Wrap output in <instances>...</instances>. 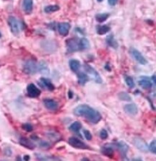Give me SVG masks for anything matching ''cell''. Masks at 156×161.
<instances>
[{
	"mask_svg": "<svg viewBox=\"0 0 156 161\" xmlns=\"http://www.w3.org/2000/svg\"><path fill=\"white\" fill-rule=\"evenodd\" d=\"M100 137H101L102 140H106V139H107L108 137L107 131H106V129H102L101 132H100Z\"/></svg>",
	"mask_w": 156,
	"mask_h": 161,
	"instance_id": "d6a6232c",
	"label": "cell"
},
{
	"mask_svg": "<svg viewBox=\"0 0 156 161\" xmlns=\"http://www.w3.org/2000/svg\"><path fill=\"white\" fill-rule=\"evenodd\" d=\"M23 72L27 75H34L38 72V64L32 59L26 61L23 65Z\"/></svg>",
	"mask_w": 156,
	"mask_h": 161,
	"instance_id": "7a4b0ae2",
	"label": "cell"
},
{
	"mask_svg": "<svg viewBox=\"0 0 156 161\" xmlns=\"http://www.w3.org/2000/svg\"><path fill=\"white\" fill-rule=\"evenodd\" d=\"M109 14L108 13H101V14H98L95 16V19L98 23H103L109 17Z\"/></svg>",
	"mask_w": 156,
	"mask_h": 161,
	"instance_id": "cb8c5ba5",
	"label": "cell"
},
{
	"mask_svg": "<svg viewBox=\"0 0 156 161\" xmlns=\"http://www.w3.org/2000/svg\"><path fill=\"white\" fill-rule=\"evenodd\" d=\"M84 69L87 74H88V75H90L95 82H97V83H101L102 81H103L102 78L101 77V76H100L99 73L93 67L88 64H85L84 65Z\"/></svg>",
	"mask_w": 156,
	"mask_h": 161,
	"instance_id": "3957f363",
	"label": "cell"
},
{
	"mask_svg": "<svg viewBox=\"0 0 156 161\" xmlns=\"http://www.w3.org/2000/svg\"><path fill=\"white\" fill-rule=\"evenodd\" d=\"M81 124H80L79 121H75V122H74L70 125L69 130L73 132H78L80 130V129H81Z\"/></svg>",
	"mask_w": 156,
	"mask_h": 161,
	"instance_id": "d4e9b609",
	"label": "cell"
},
{
	"mask_svg": "<svg viewBox=\"0 0 156 161\" xmlns=\"http://www.w3.org/2000/svg\"><path fill=\"white\" fill-rule=\"evenodd\" d=\"M38 72H39L41 75H49L50 73L49 67L46 64V62L41 61L38 64Z\"/></svg>",
	"mask_w": 156,
	"mask_h": 161,
	"instance_id": "7c38bea8",
	"label": "cell"
},
{
	"mask_svg": "<svg viewBox=\"0 0 156 161\" xmlns=\"http://www.w3.org/2000/svg\"><path fill=\"white\" fill-rule=\"evenodd\" d=\"M30 159V156L29 155H25V157H24V160H28Z\"/></svg>",
	"mask_w": 156,
	"mask_h": 161,
	"instance_id": "8d00e7d4",
	"label": "cell"
},
{
	"mask_svg": "<svg viewBox=\"0 0 156 161\" xmlns=\"http://www.w3.org/2000/svg\"><path fill=\"white\" fill-rule=\"evenodd\" d=\"M134 144L136 145V147H137L138 149H140V150H142V152H147L149 150V148L147 146V144L142 140V139H136V140H134Z\"/></svg>",
	"mask_w": 156,
	"mask_h": 161,
	"instance_id": "2e32d148",
	"label": "cell"
},
{
	"mask_svg": "<svg viewBox=\"0 0 156 161\" xmlns=\"http://www.w3.org/2000/svg\"><path fill=\"white\" fill-rule=\"evenodd\" d=\"M68 142L72 147H75V148H77V149L84 150V149L89 148L88 146L85 144V143L82 142V140H79L78 138L75 137H69Z\"/></svg>",
	"mask_w": 156,
	"mask_h": 161,
	"instance_id": "5b68a950",
	"label": "cell"
},
{
	"mask_svg": "<svg viewBox=\"0 0 156 161\" xmlns=\"http://www.w3.org/2000/svg\"><path fill=\"white\" fill-rule=\"evenodd\" d=\"M101 153L103 154L104 155L108 156V158H112L114 155V149L110 146H104L102 147L101 149Z\"/></svg>",
	"mask_w": 156,
	"mask_h": 161,
	"instance_id": "44dd1931",
	"label": "cell"
},
{
	"mask_svg": "<svg viewBox=\"0 0 156 161\" xmlns=\"http://www.w3.org/2000/svg\"><path fill=\"white\" fill-rule=\"evenodd\" d=\"M1 37H2V33H0V38H1Z\"/></svg>",
	"mask_w": 156,
	"mask_h": 161,
	"instance_id": "f35d334b",
	"label": "cell"
},
{
	"mask_svg": "<svg viewBox=\"0 0 156 161\" xmlns=\"http://www.w3.org/2000/svg\"><path fill=\"white\" fill-rule=\"evenodd\" d=\"M149 150L156 155V140H153L149 145Z\"/></svg>",
	"mask_w": 156,
	"mask_h": 161,
	"instance_id": "f546056e",
	"label": "cell"
},
{
	"mask_svg": "<svg viewBox=\"0 0 156 161\" xmlns=\"http://www.w3.org/2000/svg\"><path fill=\"white\" fill-rule=\"evenodd\" d=\"M110 29V28L108 25H99L97 27V33L102 36V35H104L109 32Z\"/></svg>",
	"mask_w": 156,
	"mask_h": 161,
	"instance_id": "603a6c76",
	"label": "cell"
},
{
	"mask_svg": "<svg viewBox=\"0 0 156 161\" xmlns=\"http://www.w3.org/2000/svg\"><path fill=\"white\" fill-rule=\"evenodd\" d=\"M69 67H70L71 70L74 72H77L80 68V62L78 60L72 59L69 62Z\"/></svg>",
	"mask_w": 156,
	"mask_h": 161,
	"instance_id": "ffe728a7",
	"label": "cell"
},
{
	"mask_svg": "<svg viewBox=\"0 0 156 161\" xmlns=\"http://www.w3.org/2000/svg\"><path fill=\"white\" fill-rule=\"evenodd\" d=\"M8 24L12 33L18 35L20 33V25L17 20L15 17L10 16L8 18Z\"/></svg>",
	"mask_w": 156,
	"mask_h": 161,
	"instance_id": "52a82bcc",
	"label": "cell"
},
{
	"mask_svg": "<svg viewBox=\"0 0 156 161\" xmlns=\"http://www.w3.org/2000/svg\"><path fill=\"white\" fill-rule=\"evenodd\" d=\"M32 7H33V1L32 0H23V8L26 14L31 13Z\"/></svg>",
	"mask_w": 156,
	"mask_h": 161,
	"instance_id": "5bb4252c",
	"label": "cell"
},
{
	"mask_svg": "<svg viewBox=\"0 0 156 161\" xmlns=\"http://www.w3.org/2000/svg\"><path fill=\"white\" fill-rule=\"evenodd\" d=\"M77 78H78V82L82 85H83L88 81V76L87 74L84 72H80L77 75Z\"/></svg>",
	"mask_w": 156,
	"mask_h": 161,
	"instance_id": "7402d4cb",
	"label": "cell"
},
{
	"mask_svg": "<svg viewBox=\"0 0 156 161\" xmlns=\"http://www.w3.org/2000/svg\"><path fill=\"white\" fill-rule=\"evenodd\" d=\"M72 96H73V94H72V91H69V98H72Z\"/></svg>",
	"mask_w": 156,
	"mask_h": 161,
	"instance_id": "d590c367",
	"label": "cell"
},
{
	"mask_svg": "<svg viewBox=\"0 0 156 161\" xmlns=\"http://www.w3.org/2000/svg\"><path fill=\"white\" fill-rule=\"evenodd\" d=\"M69 29H70V25L68 23H60L58 24V31L63 36L68 35Z\"/></svg>",
	"mask_w": 156,
	"mask_h": 161,
	"instance_id": "9c48e42d",
	"label": "cell"
},
{
	"mask_svg": "<svg viewBox=\"0 0 156 161\" xmlns=\"http://www.w3.org/2000/svg\"><path fill=\"white\" fill-rule=\"evenodd\" d=\"M40 81H41V84L42 85L44 88L48 89L49 90L51 91L54 90V85L51 83V82L50 81L49 79H47V78H45V77H41Z\"/></svg>",
	"mask_w": 156,
	"mask_h": 161,
	"instance_id": "ac0fdd59",
	"label": "cell"
},
{
	"mask_svg": "<svg viewBox=\"0 0 156 161\" xmlns=\"http://www.w3.org/2000/svg\"><path fill=\"white\" fill-rule=\"evenodd\" d=\"M67 47L69 52L80 51V42L77 38H69L67 41Z\"/></svg>",
	"mask_w": 156,
	"mask_h": 161,
	"instance_id": "277c9868",
	"label": "cell"
},
{
	"mask_svg": "<svg viewBox=\"0 0 156 161\" xmlns=\"http://www.w3.org/2000/svg\"><path fill=\"white\" fill-rule=\"evenodd\" d=\"M74 114L76 116L84 117L93 124H97L101 120V115L98 111L85 104L78 106L74 110Z\"/></svg>",
	"mask_w": 156,
	"mask_h": 161,
	"instance_id": "6da1fadb",
	"label": "cell"
},
{
	"mask_svg": "<svg viewBox=\"0 0 156 161\" xmlns=\"http://www.w3.org/2000/svg\"><path fill=\"white\" fill-rule=\"evenodd\" d=\"M80 48H81V50H84V49H88L89 47H90V43H89V41L87 38H82L80 40Z\"/></svg>",
	"mask_w": 156,
	"mask_h": 161,
	"instance_id": "4316f807",
	"label": "cell"
},
{
	"mask_svg": "<svg viewBox=\"0 0 156 161\" xmlns=\"http://www.w3.org/2000/svg\"><path fill=\"white\" fill-rule=\"evenodd\" d=\"M129 53L132 56V58H133L134 60H136L139 64L145 65L147 63V61L146 60V59L143 56L142 54H141L138 50L132 48V49H130L129 50Z\"/></svg>",
	"mask_w": 156,
	"mask_h": 161,
	"instance_id": "8992f818",
	"label": "cell"
},
{
	"mask_svg": "<svg viewBox=\"0 0 156 161\" xmlns=\"http://www.w3.org/2000/svg\"><path fill=\"white\" fill-rule=\"evenodd\" d=\"M116 147L118 148L119 150L120 151V153L122 154V155L124 156V157L127 155V151H128V149H129V147H128V145L126 144L124 142H122V141L119 142L116 144Z\"/></svg>",
	"mask_w": 156,
	"mask_h": 161,
	"instance_id": "e0dca14e",
	"label": "cell"
},
{
	"mask_svg": "<svg viewBox=\"0 0 156 161\" xmlns=\"http://www.w3.org/2000/svg\"><path fill=\"white\" fill-rule=\"evenodd\" d=\"M22 127H23V129L25 130V131L28 132H32V129H33L32 127V125L30 124H23V126H22Z\"/></svg>",
	"mask_w": 156,
	"mask_h": 161,
	"instance_id": "4dcf8cb0",
	"label": "cell"
},
{
	"mask_svg": "<svg viewBox=\"0 0 156 161\" xmlns=\"http://www.w3.org/2000/svg\"><path fill=\"white\" fill-rule=\"evenodd\" d=\"M20 144L22 146L25 147L28 149L33 150L35 148V145L29 140V139L26 137H21L20 139Z\"/></svg>",
	"mask_w": 156,
	"mask_h": 161,
	"instance_id": "9a60e30c",
	"label": "cell"
},
{
	"mask_svg": "<svg viewBox=\"0 0 156 161\" xmlns=\"http://www.w3.org/2000/svg\"><path fill=\"white\" fill-rule=\"evenodd\" d=\"M28 95L30 98H37L41 95V90L34 84H30L27 87Z\"/></svg>",
	"mask_w": 156,
	"mask_h": 161,
	"instance_id": "ba28073f",
	"label": "cell"
},
{
	"mask_svg": "<svg viewBox=\"0 0 156 161\" xmlns=\"http://www.w3.org/2000/svg\"><path fill=\"white\" fill-rule=\"evenodd\" d=\"M45 107L50 111H56L58 108V103L52 99H45L43 101Z\"/></svg>",
	"mask_w": 156,
	"mask_h": 161,
	"instance_id": "8fae6325",
	"label": "cell"
},
{
	"mask_svg": "<svg viewBox=\"0 0 156 161\" xmlns=\"http://www.w3.org/2000/svg\"><path fill=\"white\" fill-rule=\"evenodd\" d=\"M59 10V7L58 5H49L46 6L44 8L45 12L46 13H52L54 12H56V11Z\"/></svg>",
	"mask_w": 156,
	"mask_h": 161,
	"instance_id": "484cf974",
	"label": "cell"
},
{
	"mask_svg": "<svg viewBox=\"0 0 156 161\" xmlns=\"http://www.w3.org/2000/svg\"><path fill=\"white\" fill-rule=\"evenodd\" d=\"M98 2H101L102 1H103V0H97Z\"/></svg>",
	"mask_w": 156,
	"mask_h": 161,
	"instance_id": "74e56055",
	"label": "cell"
},
{
	"mask_svg": "<svg viewBox=\"0 0 156 161\" xmlns=\"http://www.w3.org/2000/svg\"><path fill=\"white\" fill-rule=\"evenodd\" d=\"M83 134H84V137H85V139H86L87 140H92L93 136H92V134H91L90 131H88V130H84Z\"/></svg>",
	"mask_w": 156,
	"mask_h": 161,
	"instance_id": "1f68e13d",
	"label": "cell"
},
{
	"mask_svg": "<svg viewBox=\"0 0 156 161\" xmlns=\"http://www.w3.org/2000/svg\"><path fill=\"white\" fill-rule=\"evenodd\" d=\"M124 111L127 113V114H129V115H136L138 113V108L135 104L134 103H131V104H127L124 106Z\"/></svg>",
	"mask_w": 156,
	"mask_h": 161,
	"instance_id": "4fadbf2b",
	"label": "cell"
},
{
	"mask_svg": "<svg viewBox=\"0 0 156 161\" xmlns=\"http://www.w3.org/2000/svg\"><path fill=\"white\" fill-rule=\"evenodd\" d=\"M125 82L127 85L129 87V88H133L134 87V82L133 78L129 77V76H127V77H125Z\"/></svg>",
	"mask_w": 156,
	"mask_h": 161,
	"instance_id": "f1b7e54d",
	"label": "cell"
},
{
	"mask_svg": "<svg viewBox=\"0 0 156 161\" xmlns=\"http://www.w3.org/2000/svg\"><path fill=\"white\" fill-rule=\"evenodd\" d=\"M139 85L142 87L143 89H150L152 88V82L150 81V79L147 77H141L139 80Z\"/></svg>",
	"mask_w": 156,
	"mask_h": 161,
	"instance_id": "30bf717a",
	"label": "cell"
},
{
	"mask_svg": "<svg viewBox=\"0 0 156 161\" xmlns=\"http://www.w3.org/2000/svg\"><path fill=\"white\" fill-rule=\"evenodd\" d=\"M106 43H107V44L110 47L114 48V49H117L119 46L118 43H117L116 39L114 38V35L112 34L107 36V38H106Z\"/></svg>",
	"mask_w": 156,
	"mask_h": 161,
	"instance_id": "d6986e66",
	"label": "cell"
},
{
	"mask_svg": "<svg viewBox=\"0 0 156 161\" xmlns=\"http://www.w3.org/2000/svg\"><path fill=\"white\" fill-rule=\"evenodd\" d=\"M119 98L121 101H131L132 98L130 97V95L128 93L125 92H121L119 94Z\"/></svg>",
	"mask_w": 156,
	"mask_h": 161,
	"instance_id": "83f0119b",
	"label": "cell"
},
{
	"mask_svg": "<svg viewBox=\"0 0 156 161\" xmlns=\"http://www.w3.org/2000/svg\"><path fill=\"white\" fill-rule=\"evenodd\" d=\"M117 1H118V0H108V4H109V5L115 6L117 3Z\"/></svg>",
	"mask_w": 156,
	"mask_h": 161,
	"instance_id": "836d02e7",
	"label": "cell"
},
{
	"mask_svg": "<svg viewBox=\"0 0 156 161\" xmlns=\"http://www.w3.org/2000/svg\"><path fill=\"white\" fill-rule=\"evenodd\" d=\"M152 80H153V81L155 82V84L156 85V75H153V77H152Z\"/></svg>",
	"mask_w": 156,
	"mask_h": 161,
	"instance_id": "e575fe53",
	"label": "cell"
}]
</instances>
